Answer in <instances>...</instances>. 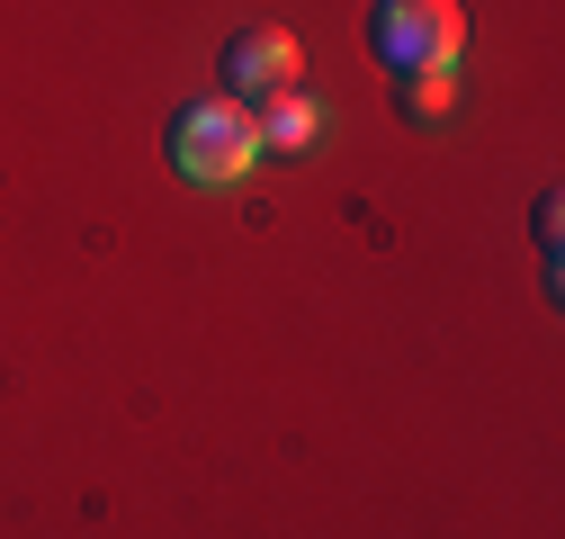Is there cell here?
Instances as JSON below:
<instances>
[{"instance_id":"6da1fadb","label":"cell","mask_w":565,"mask_h":539,"mask_svg":"<svg viewBox=\"0 0 565 539\" xmlns=\"http://www.w3.org/2000/svg\"><path fill=\"white\" fill-rule=\"evenodd\" d=\"M260 162V126H252V108L243 99H189L180 117H171V171L180 180H198V189H234L243 171Z\"/></svg>"},{"instance_id":"7a4b0ae2","label":"cell","mask_w":565,"mask_h":539,"mask_svg":"<svg viewBox=\"0 0 565 539\" xmlns=\"http://www.w3.org/2000/svg\"><path fill=\"white\" fill-rule=\"evenodd\" d=\"M467 45V10L458 0H377L369 10V54L386 63V73H449Z\"/></svg>"},{"instance_id":"3957f363","label":"cell","mask_w":565,"mask_h":539,"mask_svg":"<svg viewBox=\"0 0 565 539\" xmlns=\"http://www.w3.org/2000/svg\"><path fill=\"white\" fill-rule=\"evenodd\" d=\"M216 82H225V99H243V108H260L269 91H297V36H288V28H243V36H225Z\"/></svg>"},{"instance_id":"277c9868","label":"cell","mask_w":565,"mask_h":539,"mask_svg":"<svg viewBox=\"0 0 565 539\" xmlns=\"http://www.w3.org/2000/svg\"><path fill=\"white\" fill-rule=\"evenodd\" d=\"M252 126H260V145H315V135H323V108L306 99V91H269L260 108H252Z\"/></svg>"},{"instance_id":"5b68a950","label":"cell","mask_w":565,"mask_h":539,"mask_svg":"<svg viewBox=\"0 0 565 539\" xmlns=\"http://www.w3.org/2000/svg\"><path fill=\"white\" fill-rule=\"evenodd\" d=\"M395 108H404L413 126H440V117L458 108V82H449V73H404V82H395Z\"/></svg>"}]
</instances>
